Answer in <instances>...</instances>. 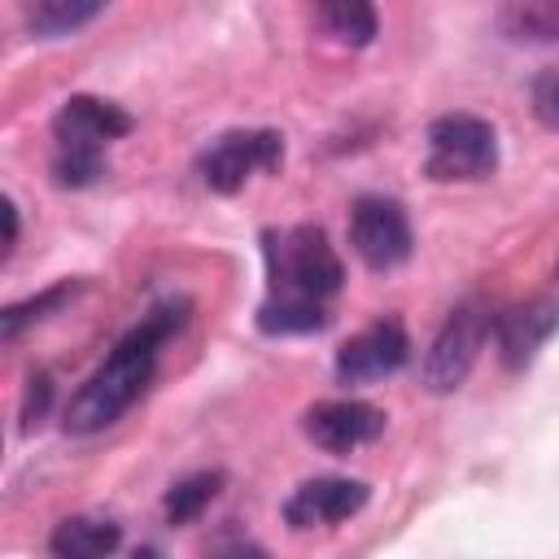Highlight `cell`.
<instances>
[{"label":"cell","instance_id":"6da1fadb","mask_svg":"<svg viewBox=\"0 0 559 559\" xmlns=\"http://www.w3.org/2000/svg\"><path fill=\"white\" fill-rule=\"evenodd\" d=\"M179 323H183V314H179L175 306H162V310H153L140 328H131V332L109 349V358L87 376V384L70 397V406H66V428L79 432V437L109 428V424L144 393V384H148V376H153V362H157V349H162V341H166Z\"/></svg>","mask_w":559,"mask_h":559},{"label":"cell","instance_id":"7a4b0ae2","mask_svg":"<svg viewBox=\"0 0 559 559\" xmlns=\"http://www.w3.org/2000/svg\"><path fill=\"white\" fill-rule=\"evenodd\" d=\"M266 271H271L266 301H293V306H323L345 275L336 249L319 227H288L280 236H266Z\"/></svg>","mask_w":559,"mask_h":559},{"label":"cell","instance_id":"3957f363","mask_svg":"<svg viewBox=\"0 0 559 559\" xmlns=\"http://www.w3.org/2000/svg\"><path fill=\"white\" fill-rule=\"evenodd\" d=\"M498 166V135L485 118L445 114L428 127V175L432 179H485Z\"/></svg>","mask_w":559,"mask_h":559},{"label":"cell","instance_id":"277c9868","mask_svg":"<svg viewBox=\"0 0 559 559\" xmlns=\"http://www.w3.org/2000/svg\"><path fill=\"white\" fill-rule=\"evenodd\" d=\"M485 336H489V310L476 306V301H463L441 323V332L428 345V358H424V384H428V393L459 389L467 380V371L476 367V358L485 349Z\"/></svg>","mask_w":559,"mask_h":559},{"label":"cell","instance_id":"5b68a950","mask_svg":"<svg viewBox=\"0 0 559 559\" xmlns=\"http://www.w3.org/2000/svg\"><path fill=\"white\" fill-rule=\"evenodd\" d=\"M284 157V140L275 131H231L201 153V179L214 192H240L253 175L275 170Z\"/></svg>","mask_w":559,"mask_h":559},{"label":"cell","instance_id":"8992f818","mask_svg":"<svg viewBox=\"0 0 559 559\" xmlns=\"http://www.w3.org/2000/svg\"><path fill=\"white\" fill-rule=\"evenodd\" d=\"M349 240L354 253L371 271H393L411 258V223L406 210L389 197H358L349 210Z\"/></svg>","mask_w":559,"mask_h":559},{"label":"cell","instance_id":"52a82bcc","mask_svg":"<svg viewBox=\"0 0 559 559\" xmlns=\"http://www.w3.org/2000/svg\"><path fill=\"white\" fill-rule=\"evenodd\" d=\"M406 354H411V341H406L402 323L380 319L336 349V376L345 384H371V380L393 376L406 362Z\"/></svg>","mask_w":559,"mask_h":559},{"label":"cell","instance_id":"ba28073f","mask_svg":"<svg viewBox=\"0 0 559 559\" xmlns=\"http://www.w3.org/2000/svg\"><path fill=\"white\" fill-rule=\"evenodd\" d=\"M555 328H559V301L555 297H528V301L511 306L507 314H498L493 336H498L502 367L524 371L537 358V349L555 336Z\"/></svg>","mask_w":559,"mask_h":559},{"label":"cell","instance_id":"9c48e42d","mask_svg":"<svg viewBox=\"0 0 559 559\" xmlns=\"http://www.w3.org/2000/svg\"><path fill=\"white\" fill-rule=\"evenodd\" d=\"M384 432V411L367 402H319L306 411V437L328 454H349Z\"/></svg>","mask_w":559,"mask_h":559},{"label":"cell","instance_id":"30bf717a","mask_svg":"<svg viewBox=\"0 0 559 559\" xmlns=\"http://www.w3.org/2000/svg\"><path fill=\"white\" fill-rule=\"evenodd\" d=\"M362 507H367V485L362 480H349V476H314V480H306V485L293 489V498L284 502V520L293 528H314V524L349 520Z\"/></svg>","mask_w":559,"mask_h":559},{"label":"cell","instance_id":"8fae6325","mask_svg":"<svg viewBox=\"0 0 559 559\" xmlns=\"http://www.w3.org/2000/svg\"><path fill=\"white\" fill-rule=\"evenodd\" d=\"M131 131V118L114 105V100H96V96H70L52 122L57 144H79V148H100L118 135Z\"/></svg>","mask_w":559,"mask_h":559},{"label":"cell","instance_id":"7c38bea8","mask_svg":"<svg viewBox=\"0 0 559 559\" xmlns=\"http://www.w3.org/2000/svg\"><path fill=\"white\" fill-rule=\"evenodd\" d=\"M122 533L114 520H96V515H70L52 528L48 537V555L52 559H109L118 550Z\"/></svg>","mask_w":559,"mask_h":559},{"label":"cell","instance_id":"4fadbf2b","mask_svg":"<svg viewBox=\"0 0 559 559\" xmlns=\"http://www.w3.org/2000/svg\"><path fill=\"white\" fill-rule=\"evenodd\" d=\"M498 26L520 44H550L559 39V4L555 0H524L498 13Z\"/></svg>","mask_w":559,"mask_h":559},{"label":"cell","instance_id":"5bb4252c","mask_svg":"<svg viewBox=\"0 0 559 559\" xmlns=\"http://www.w3.org/2000/svg\"><path fill=\"white\" fill-rule=\"evenodd\" d=\"M96 13H100L96 0H35V4H26V26L44 39H57V35L79 31Z\"/></svg>","mask_w":559,"mask_h":559},{"label":"cell","instance_id":"9a60e30c","mask_svg":"<svg viewBox=\"0 0 559 559\" xmlns=\"http://www.w3.org/2000/svg\"><path fill=\"white\" fill-rule=\"evenodd\" d=\"M319 26L336 39V44H371V35H376V13H371V4H358V0H341V4H323L319 13Z\"/></svg>","mask_w":559,"mask_h":559},{"label":"cell","instance_id":"2e32d148","mask_svg":"<svg viewBox=\"0 0 559 559\" xmlns=\"http://www.w3.org/2000/svg\"><path fill=\"white\" fill-rule=\"evenodd\" d=\"M328 323L323 306H293V301H262L258 310V328L271 336H288V332H319Z\"/></svg>","mask_w":559,"mask_h":559},{"label":"cell","instance_id":"e0dca14e","mask_svg":"<svg viewBox=\"0 0 559 559\" xmlns=\"http://www.w3.org/2000/svg\"><path fill=\"white\" fill-rule=\"evenodd\" d=\"M218 472H197V476H188V480H179L170 493H166V515L175 520V524H188V520H197L205 507H210V498L218 493Z\"/></svg>","mask_w":559,"mask_h":559},{"label":"cell","instance_id":"ac0fdd59","mask_svg":"<svg viewBox=\"0 0 559 559\" xmlns=\"http://www.w3.org/2000/svg\"><path fill=\"white\" fill-rule=\"evenodd\" d=\"M105 170V153L100 148H79V144H57L52 153V175L57 183L66 188H83V183H96Z\"/></svg>","mask_w":559,"mask_h":559},{"label":"cell","instance_id":"d6986e66","mask_svg":"<svg viewBox=\"0 0 559 559\" xmlns=\"http://www.w3.org/2000/svg\"><path fill=\"white\" fill-rule=\"evenodd\" d=\"M66 297H74V284H57V288H48V293H39V297H31V301H17V306H9L4 310V336L13 341L31 319H44V310H57Z\"/></svg>","mask_w":559,"mask_h":559},{"label":"cell","instance_id":"ffe728a7","mask_svg":"<svg viewBox=\"0 0 559 559\" xmlns=\"http://www.w3.org/2000/svg\"><path fill=\"white\" fill-rule=\"evenodd\" d=\"M205 559H266V555H262V546H253L240 528H223V533L210 537Z\"/></svg>","mask_w":559,"mask_h":559},{"label":"cell","instance_id":"44dd1931","mask_svg":"<svg viewBox=\"0 0 559 559\" xmlns=\"http://www.w3.org/2000/svg\"><path fill=\"white\" fill-rule=\"evenodd\" d=\"M533 109H537V118L546 127L559 131V70H550V74H542L533 83Z\"/></svg>","mask_w":559,"mask_h":559},{"label":"cell","instance_id":"7402d4cb","mask_svg":"<svg viewBox=\"0 0 559 559\" xmlns=\"http://www.w3.org/2000/svg\"><path fill=\"white\" fill-rule=\"evenodd\" d=\"M48 397H52V384H48V376L39 371V376H31V389H26V419L35 415H44V406H48Z\"/></svg>","mask_w":559,"mask_h":559},{"label":"cell","instance_id":"603a6c76","mask_svg":"<svg viewBox=\"0 0 559 559\" xmlns=\"http://www.w3.org/2000/svg\"><path fill=\"white\" fill-rule=\"evenodd\" d=\"M13 240H17V210H13V201H4V245L13 249Z\"/></svg>","mask_w":559,"mask_h":559},{"label":"cell","instance_id":"cb8c5ba5","mask_svg":"<svg viewBox=\"0 0 559 559\" xmlns=\"http://www.w3.org/2000/svg\"><path fill=\"white\" fill-rule=\"evenodd\" d=\"M135 559H162V555H157V550H140Z\"/></svg>","mask_w":559,"mask_h":559}]
</instances>
